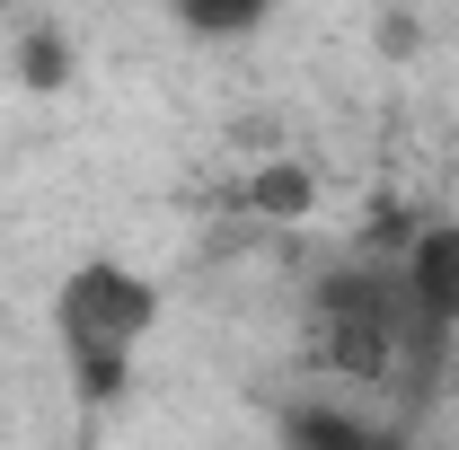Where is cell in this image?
Returning a JSON list of instances; mask_svg holds the SVG:
<instances>
[{
	"label": "cell",
	"instance_id": "1",
	"mask_svg": "<svg viewBox=\"0 0 459 450\" xmlns=\"http://www.w3.org/2000/svg\"><path fill=\"white\" fill-rule=\"evenodd\" d=\"M160 327V282L115 265V256H89L71 265L54 291V336H62V362H71V389L80 406H115L124 380H133V353L142 336Z\"/></svg>",
	"mask_w": 459,
	"mask_h": 450
},
{
	"label": "cell",
	"instance_id": "7",
	"mask_svg": "<svg viewBox=\"0 0 459 450\" xmlns=\"http://www.w3.org/2000/svg\"><path fill=\"white\" fill-rule=\"evenodd\" d=\"M177 18H186L195 36H247V27H265V9H256V0H186Z\"/></svg>",
	"mask_w": 459,
	"mask_h": 450
},
{
	"label": "cell",
	"instance_id": "4",
	"mask_svg": "<svg viewBox=\"0 0 459 450\" xmlns=\"http://www.w3.org/2000/svg\"><path fill=\"white\" fill-rule=\"evenodd\" d=\"M283 450H406V433H398V424L353 415V406H318V397H300V406H283Z\"/></svg>",
	"mask_w": 459,
	"mask_h": 450
},
{
	"label": "cell",
	"instance_id": "5",
	"mask_svg": "<svg viewBox=\"0 0 459 450\" xmlns=\"http://www.w3.org/2000/svg\"><path fill=\"white\" fill-rule=\"evenodd\" d=\"M318 203V177L300 169V160H265V169L247 177V212H265V221H300Z\"/></svg>",
	"mask_w": 459,
	"mask_h": 450
},
{
	"label": "cell",
	"instance_id": "3",
	"mask_svg": "<svg viewBox=\"0 0 459 450\" xmlns=\"http://www.w3.org/2000/svg\"><path fill=\"white\" fill-rule=\"evenodd\" d=\"M398 282H406L415 327L442 344L459 327V221H424V229H415V247L398 256Z\"/></svg>",
	"mask_w": 459,
	"mask_h": 450
},
{
	"label": "cell",
	"instance_id": "6",
	"mask_svg": "<svg viewBox=\"0 0 459 450\" xmlns=\"http://www.w3.org/2000/svg\"><path fill=\"white\" fill-rule=\"evenodd\" d=\"M18 80H27V89H62V80H71V36L45 27V18L18 27Z\"/></svg>",
	"mask_w": 459,
	"mask_h": 450
},
{
	"label": "cell",
	"instance_id": "2",
	"mask_svg": "<svg viewBox=\"0 0 459 450\" xmlns=\"http://www.w3.org/2000/svg\"><path fill=\"white\" fill-rule=\"evenodd\" d=\"M318 344L344 380H389L406 353H433V336L415 327L406 309V282L398 265H353V274H327L318 282Z\"/></svg>",
	"mask_w": 459,
	"mask_h": 450
}]
</instances>
